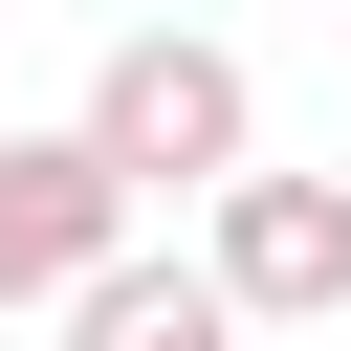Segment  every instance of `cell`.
Here are the masks:
<instances>
[{
  "mask_svg": "<svg viewBox=\"0 0 351 351\" xmlns=\"http://www.w3.org/2000/svg\"><path fill=\"white\" fill-rule=\"evenodd\" d=\"M66 351H241V285H219V263H154V241H132V263H110L88 307H66Z\"/></svg>",
  "mask_w": 351,
  "mask_h": 351,
  "instance_id": "cell-4",
  "label": "cell"
},
{
  "mask_svg": "<svg viewBox=\"0 0 351 351\" xmlns=\"http://www.w3.org/2000/svg\"><path fill=\"white\" fill-rule=\"evenodd\" d=\"M132 263V176L88 132H0V307H88Z\"/></svg>",
  "mask_w": 351,
  "mask_h": 351,
  "instance_id": "cell-2",
  "label": "cell"
},
{
  "mask_svg": "<svg viewBox=\"0 0 351 351\" xmlns=\"http://www.w3.org/2000/svg\"><path fill=\"white\" fill-rule=\"evenodd\" d=\"M197 263L241 285V329H329L351 307V176H241L197 219Z\"/></svg>",
  "mask_w": 351,
  "mask_h": 351,
  "instance_id": "cell-3",
  "label": "cell"
},
{
  "mask_svg": "<svg viewBox=\"0 0 351 351\" xmlns=\"http://www.w3.org/2000/svg\"><path fill=\"white\" fill-rule=\"evenodd\" d=\"M66 132H88L132 197H197V219L263 176V88H241V44H197V22H132V44L88 66V110H66Z\"/></svg>",
  "mask_w": 351,
  "mask_h": 351,
  "instance_id": "cell-1",
  "label": "cell"
}]
</instances>
